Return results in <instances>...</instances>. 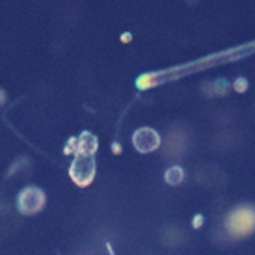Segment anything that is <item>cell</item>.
Masks as SVG:
<instances>
[{
	"instance_id": "1",
	"label": "cell",
	"mask_w": 255,
	"mask_h": 255,
	"mask_svg": "<svg viewBox=\"0 0 255 255\" xmlns=\"http://www.w3.org/2000/svg\"><path fill=\"white\" fill-rule=\"evenodd\" d=\"M227 233L235 239H244L255 231V209L254 207H239L229 213L226 220Z\"/></svg>"
},
{
	"instance_id": "2",
	"label": "cell",
	"mask_w": 255,
	"mask_h": 255,
	"mask_svg": "<svg viewBox=\"0 0 255 255\" xmlns=\"http://www.w3.org/2000/svg\"><path fill=\"white\" fill-rule=\"evenodd\" d=\"M69 173H71V179L78 186H88L93 181V175H95V162H93L92 155L77 156Z\"/></svg>"
},
{
	"instance_id": "3",
	"label": "cell",
	"mask_w": 255,
	"mask_h": 255,
	"mask_svg": "<svg viewBox=\"0 0 255 255\" xmlns=\"http://www.w3.org/2000/svg\"><path fill=\"white\" fill-rule=\"evenodd\" d=\"M45 205V194L39 188L28 186L19 194V211L22 214H36Z\"/></svg>"
},
{
	"instance_id": "4",
	"label": "cell",
	"mask_w": 255,
	"mask_h": 255,
	"mask_svg": "<svg viewBox=\"0 0 255 255\" xmlns=\"http://www.w3.org/2000/svg\"><path fill=\"white\" fill-rule=\"evenodd\" d=\"M132 140H134V145L140 153H149V151L158 147V143H160L158 134H156L155 130H151V128H140V130H136Z\"/></svg>"
},
{
	"instance_id": "5",
	"label": "cell",
	"mask_w": 255,
	"mask_h": 255,
	"mask_svg": "<svg viewBox=\"0 0 255 255\" xmlns=\"http://www.w3.org/2000/svg\"><path fill=\"white\" fill-rule=\"evenodd\" d=\"M166 181L170 184H179L183 181V170L181 168H170L166 171Z\"/></svg>"
}]
</instances>
